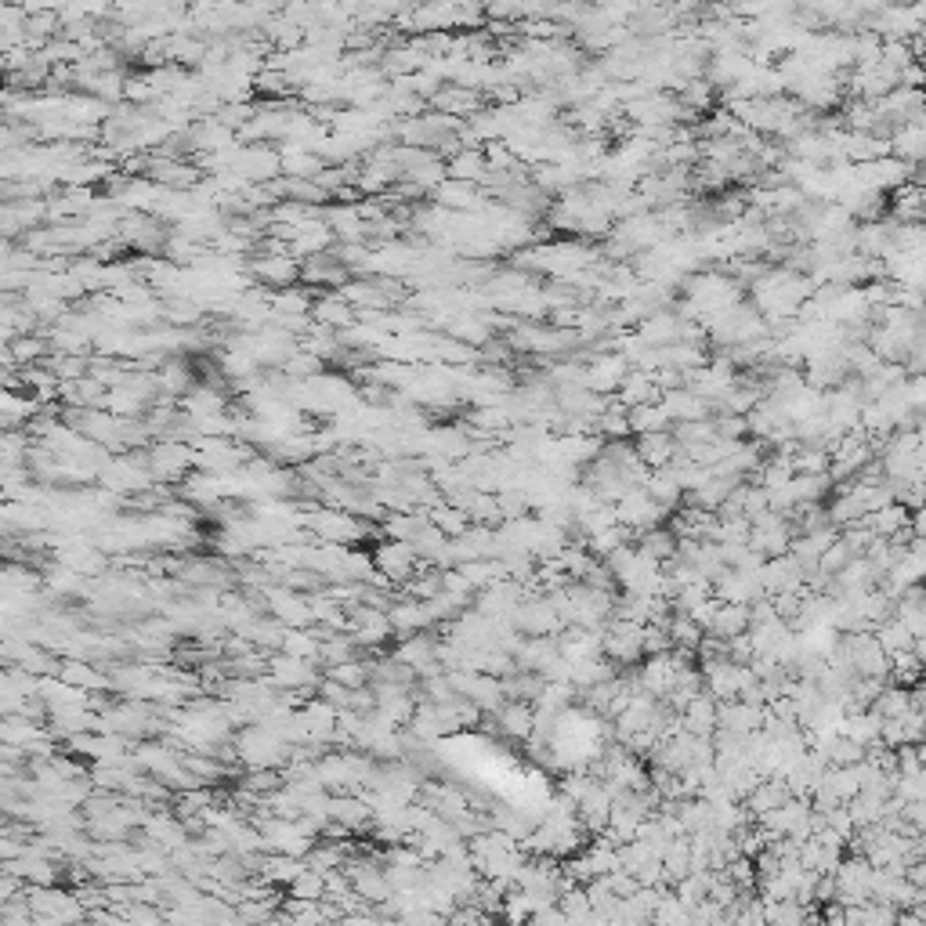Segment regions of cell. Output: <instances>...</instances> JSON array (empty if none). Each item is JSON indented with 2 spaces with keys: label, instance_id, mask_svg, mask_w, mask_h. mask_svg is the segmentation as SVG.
<instances>
[{
  "label": "cell",
  "instance_id": "62",
  "mask_svg": "<svg viewBox=\"0 0 926 926\" xmlns=\"http://www.w3.org/2000/svg\"><path fill=\"white\" fill-rule=\"evenodd\" d=\"M894 926H923V916H919V912H898Z\"/></svg>",
  "mask_w": 926,
  "mask_h": 926
},
{
  "label": "cell",
  "instance_id": "8",
  "mask_svg": "<svg viewBox=\"0 0 926 926\" xmlns=\"http://www.w3.org/2000/svg\"><path fill=\"white\" fill-rule=\"evenodd\" d=\"M753 69L756 66H753V58H749V51H717V55H709L702 80H706L713 91H717V87H724V91H728L731 84L746 80Z\"/></svg>",
  "mask_w": 926,
  "mask_h": 926
},
{
  "label": "cell",
  "instance_id": "24",
  "mask_svg": "<svg viewBox=\"0 0 926 926\" xmlns=\"http://www.w3.org/2000/svg\"><path fill=\"white\" fill-rule=\"evenodd\" d=\"M634 453L648 471H662V467H670V460L677 456V442H673L670 431H662V435H644L634 442Z\"/></svg>",
  "mask_w": 926,
  "mask_h": 926
},
{
  "label": "cell",
  "instance_id": "41",
  "mask_svg": "<svg viewBox=\"0 0 926 926\" xmlns=\"http://www.w3.org/2000/svg\"><path fill=\"white\" fill-rule=\"evenodd\" d=\"M539 908V901L532 898V894H525V890H511L507 898H503L500 905V919L507 926H525L532 919V912Z\"/></svg>",
  "mask_w": 926,
  "mask_h": 926
},
{
  "label": "cell",
  "instance_id": "60",
  "mask_svg": "<svg viewBox=\"0 0 926 926\" xmlns=\"http://www.w3.org/2000/svg\"><path fill=\"white\" fill-rule=\"evenodd\" d=\"M905 879L912 883V887L923 890L926 887V865H923V861H912V865H905Z\"/></svg>",
  "mask_w": 926,
  "mask_h": 926
},
{
  "label": "cell",
  "instance_id": "23",
  "mask_svg": "<svg viewBox=\"0 0 926 926\" xmlns=\"http://www.w3.org/2000/svg\"><path fill=\"white\" fill-rule=\"evenodd\" d=\"M388 623H391V634L398 637H409V634H424V630H431V619H427L424 612V601H395V605L388 608Z\"/></svg>",
  "mask_w": 926,
  "mask_h": 926
},
{
  "label": "cell",
  "instance_id": "45",
  "mask_svg": "<svg viewBox=\"0 0 926 926\" xmlns=\"http://www.w3.org/2000/svg\"><path fill=\"white\" fill-rule=\"evenodd\" d=\"M326 681L344 684L348 691L369 688V662L366 659H351V662H341V666H330V670H326Z\"/></svg>",
  "mask_w": 926,
  "mask_h": 926
},
{
  "label": "cell",
  "instance_id": "36",
  "mask_svg": "<svg viewBox=\"0 0 926 926\" xmlns=\"http://www.w3.org/2000/svg\"><path fill=\"white\" fill-rule=\"evenodd\" d=\"M662 876H666V887H673V883H681L684 876H691L688 836H677V840H670V847H666V854H662Z\"/></svg>",
  "mask_w": 926,
  "mask_h": 926
},
{
  "label": "cell",
  "instance_id": "33",
  "mask_svg": "<svg viewBox=\"0 0 926 926\" xmlns=\"http://www.w3.org/2000/svg\"><path fill=\"white\" fill-rule=\"evenodd\" d=\"M749 630V605H720L713 615V626H709V637H720V641H731V637H742Z\"/></svg>",
  "mask_w": 926,
  "mask_h": 926
},
{
  "label": "cell",
  "instance_id": "11",
  "mask_svg": "<svg viewBox=\"0 0 926 926\" xmlns=\"http://www.w3.org/2000/svg\"><path fill=\"white\" fill-rule=\"evenodd\" d=\"M348 279H351V272L341 265V261H337V257L330 254V250L301 265V286H308V290L337 293L344 283H348Z\"/></svg>",
  "mask_w": 926,
  "mask_h": 926
},
{
  "label": "cell",
  "instance_id": "9",
  "mask_svg": "<svg viewBox=\"0 0 926 926\" xmlns=\"http://www.w3.org/2000/svg\"><path fill=\"white\" fill-rule=\"evenodd\" d=\"M630 373V366H626V359L619 355V351H608V355H594V359L586 362V391H594V395H615V388L623 384V377Z\"/></svg>",
  "mask_w": 926,
  "mask_h": 926
},
{
  "label": "cell",
  "instance_id": "48",
  "mask_svg": "<svg viewBox=\"0 0 926 926\" xmlns=\"http://www.w3.org/2000/svg\"><path fill=\"white\" fill-rule=\"evenodd\" d=\"M822 756L829 760V767H854V764L865 760V749H861L858 742H851V738L836 735L829 746L822 749Z\"/></svg>",
  "mask_w": 926,
  "mask_h": 926
},
{
  "label": "cell",
  "instance_id": "22",
  "mask_svg": "<svg viewBox=\"0 0 926 926\" xmlns=\"http://www.w3.org/2000/svg\"><path fill=\"white\" fill-rule=\"evenodd\" d=\"M681 728L688 731V735H695V738H709L713 731H717V702L709 699L706 691H702V695H695V699L684 706Z\"/></svg>",
  "mask_w": 926,
  "mask_h": 926
},
{
  "label": "cell",
  "instance_id": "57",
  "mask_svg": "<svg viewBox=\"0 0 926 926\" xmlns=\"http://www.w3.org/2000/svg\"><path fill=\"white\" fill-rule=\"evenodd\" d=\"M525 926H568V919H565V912H561L558 905H543V908H536V912H532V919Z\"/></svg>",
  "mask_w": 926,
  "mask_h": 926
},
{
  "label": "cell",
  "instance_id": "20",
  "mask_svg": "<svg viewBox=\"0 0 926 926\" xmlns=\"http://www.w3.org/2000/svg\"><path fill=\"white\" fill-rule=\"evenodd\" d=\"M785 800H789V789H785L782 778H760V785L742 800V811H746L749 822H760L764 814L778 811Z\"/></svg>",
  "mask_w": 926,
  "mask_h": 926
},
{
  "label": "cell",
  "instance_id": "42",
  "mask_svg": "<svg viewBox=\"0 0 926 926\" xmlns=\"http://www.w3.org/2000/svg\"><path fill=\"white\" fill-rule=\"evenodd\" d=\"M279 652L301 662H319V637H315V630H286Z\"/></svg>",
  "mask_w": 926,
  "mask_h": 926
},
{
  "label": "cell",
  "instance_id": "10",
  "mask_svg": "<svg viewBox=\"0 0 926 926\" xmlns=\"http://www.w3.org/2000/svg\"><path fill=\"white\" fill-rule=\"evenodd\" d=\"M485 109V95L482 91H467V87L445 84L431 102H427V113H442L453 116V120H471L474 113Z\"/></svg>",
  "mask_w": 926,
  "mask_h": 926
},
{
  "label": "cell",
  "instance_id": "28",
  "mask_svg": "<svg viewBox=\"0 0 926 926\" xmlns=\"http://www.w3.org/2000/svg\"><path fill=\"white\" fill-rule=\"evenodd\" d=\"M445 178L467 181V185H482V181L489 178V167H485V152L482 149H460L453 160L445 163Z\"/></svg>",
  "mask_w": 926,
  "mask_h": 926
},
{
  "label": "cell",
  "instance_id": "37",
  "mask_svg": "<svg viewBox=\"0 0 926 926\" xmlns=\"http://www.w3.org/2000/svg\"><path fill=\"white\" fill-rule=\"evenodd\" d=\"M62 684L91 695V691H102L109 684V677L102 670H95V666H87V662H62Z\"/></svg>",
  "mask_w": 926,
  "mask_h": 926
},
{
  "label": "cell",
  "instance_id": "58",
  "mask_svg": "<svg viewBox=\"0 0 926 926\" xmlns=\"http://www.w3.org/2000/svg\"><path fill=\"white\" fill-rule=\"evenodd\" d=\"M482 19H485L482 4H463V8H456V26H463V29L482 26Z\"/></svg>",
  "mask_w": 926,
  "mask_h": 926
},
{
  "label": "cell",
  "instance_id": "3",
  "mask_svg": "<svg viewBox=\"0 0 926 926\" xmlns=\"http://www.w3.org/2000/svg\"><path fill=\"white\" fill-rule=\"evenodd\" d=\"M612 511H615V525H623V529H630L634 536L659 529V525H666V518H670V514L662 511V507H655L652 496H648L644 489H630V492L623 496V500L615 503Z\"/></svg>",
  "mask_w": 926,
  "mask_h": 926
},
{
  "label": "cell",
  "instance_id": "56",
  "mask_svg": "<svg viewBox=\"0 0 926 926\" xmlns=\"http://www.w3.org/2000/svg\"><path fill=\"white\" fill-rule=\"evenodd\" d=\"M608 883V890H612L615 898H630V894H637V879L634 872H612V876H601Z\"/></svg>",
  "mask_w": 926,
  "mask_h": 926
},
{
  "label": "cell",
  "instance_id": "53",
  "mask_svg": "<svg viewBox=\"0 0 926 926\" xmlns=\"http://www.w3.org/2000/svg\"><path fill=\"white\" fill-rule=\"evenodd\" d=\"M724 652H728V662L731 666H749L753 662V644H749V637H731V641H724Z\"/></svg>",
  "mask_w": 926,
  "mask_h": 926
},
{
  "label": "cell",
  "instance_id": "2",
  "mask_svg": "<svg viewBox=\"0 0 926 926\" xmlns=\"http://www.w3.org/2000/svg\"><path fill=\"white\" fill-rule=\"evenodd\" d=\"M246 275L261 290L279 293L301 283V261H293L290 254H254L246 261Z\"/></svg>",
  "mask_w": 926,
  "mask_h": 926
},
{
  "label": "cell",
  "instance_id": "21",
  "mask_svg": "<svg viewBox=\"0 0 926 926\" xmlns=\"http://www.w3.org/2000/svg\"><path fill=\"white\" fill-rule=\"evenodd\" d=\"M926 152V127L923 123H898L890 134V156L908 167H919Z\"/></svg>",
  "mask_w": 926,
  "mask_h": 926
},
{
  "label": "cell",
  "instance_id": "1",
  "mask_svg": "<svg viewBox=\"0 0 926 926\" xmlns=\"http://www.w3.org/2000/svg\"><path fill=\"white\" fill-rule=\"evenodd\" d=\"M145 467L156 485H181L192 471V449L185 442H152L145 449Z\"/></svg>",
  "mask_w": 926,
  "mask_h": 926
},
{
  "label": "cell",
  "instance_id": "35",
  "mask_svg": "<svg viewBox=\"0 0 926 926\" xmlns=\"http://www.w3.org/2000/svg\"><path fill=\"white\" fill-rule=\"evenodd\" d=\"M626 424H630V435L644 438V435H662L670 431V420L659 409V402H648V406H634L626 413Z\"/></svg>",
  "mask_w": 926,
  "mask_h": 926
},
{
  "label": "cell",
  "instance_id": "34",
  "mask_svg": "<svg viewBox=\"0 0 926 926\" xmlns=\"http://www.w3.org/2000/svg\"><path fill=\"white\" fill-rule=\"evenodd\" d=\"M634 547L641 550L644 558H652V561H659V565H666V561L677 554V536H673L666 525H659V529H652V532H641V536L634 539Z\"/></svg>",
  "mask_w": 926,
  "mask_h": 926
},
{
  "label": "cell",
  "instance_id": "25",
  "mask_svg": "<svg viewBox=\"0 0 926 926\" xmlns=\"http://www.w3.org/2000/svg\"><path fill=\"white\" fill-rule=\"evenodd\" d=\"M279 163H283V178L315 181L322 171H326V163H322L315 152L301 149V145H279Z\"/></svg>",
  "mask_w": 926,
  "mask_h": 926
},
{
  "label": "cell",
  "instance_id": "30",
  "mask_svg": "<svg viewBox=\"0 0 926 926\" xmlns=\"http://www.w3.org/2000/svg\"><path fill=\"white\" fill-rule=\"evenodd\" d=\"M619 677V666L615 662H608L605 655L601 659H586V662H576L572 666V673H568V684L576 691H586V688H597V684H608Z\"/></svg>",
  "mask_w": 926,
  "mask_h": 926
},
{
  "label": "cell",
  "instance_id": "50",
  "mask_svg": "<svg viewBox=\"0 0 926 926\" xmlns=\"http://www.w3.org/2000/svg\"><path fill=\"white\" fill-rule=\"evenodd\" d=\"M496 503H500V518L503 521H521L529 518L532 507H529V496L521 489H500L496 492Z\"/></svg>",
  "mask_w": 926,
  "mask_h": 926
},
{
  "label": "cell",
  "instance_id": "32",
  "mask_svg": "<svg viewBox=\"0 0 926 926\" xmlns=\"http://www.w3.org/2000/svg\"><path fill=\"white\" fill-rule=\"evenodd\" d=\"M48 341H44V333H15L11 337V362H15V369H29V366H40V362H48Z\"/></svg>",
  "mask_w": 926,
  "mask_h": 926
},
{
  "label": "cell",
  "instance_id": "40",
  "mask_svg": "<svg viewBox=\"0 0 926 926\" xmlns=\"http://www.w3.org/2000/svg\"><path fill=\"white\" fill-rule=\"evenodd\" d=\"M713 876L717 872H691V876H684L681 883H673V894H677V901H681L684 908L699 905V901L709 898V887H713Z\"/></svg>",
  "mask_w": 926,
  "mask_h": 926
},
{
  "label": "cell",
  "instance_id": "47",
  "mask_svg": "<svg viewBox=\"0 0 926 926\" xmlns=\"http://www.w3.org/2000/svg\"><path fill=\"white\" fill-rule=\"evenodd\" d=\"M666 634H670L673 648H688V652H695V648H699V641H702V630L691 623L684 612H673L670 615V623H666Z\"/></svg>",
  "mask_w": 926,
  "mask_h": 926
},
{
  "label": "cell",
  "instance_id": "51",
  "mask_svg": "<svg viewBox=\"0 0 926 926\" xmlns=\"http://www.w3.org/2000/svg\"><path fill=\"white\" fill-rule=\"evenodd\" d=\"M851 561H854L851 547H847L843 539H836V543H832V547L825 550L822 558H818V572L832 579V576H840V572H843V568H847V565H851Z\"/></svg>",
  "mask_w": 926,
  "mask_h": 926
},
{
  "label": "cell",
  "instance_id": "43",
  "mask_svg": "<svg viewBox=\"0 0 926 926\" xmlns=\"http://www.w3.org/2000/svg\"><path fill=\"white\" fill-rule=\"evenodd\" d=\"M767 926H807L811 908L796 905V901H764Z\"/></svg>",
  "mask_w": 926,
  "mask_h": 926
},
{
  "label": "cell",
  "instance_id": "13",
  "mask_svg": "<svg viewBox=\"0 0 926 926\" xmlns=\"http://www.w3.org/2000/svg\"><path fill=\"white\" fill-rule=\"evenodd\" d=\"M152 380H156V391H160L163 398H174V402H181V398L189 395L192 388L199 384L196 369H192L189 359H181V355H171V359H163V366L152 373Z\"/></svg>",
  "mask_w": 926,
  "mask_h": 926
},
{
  "label": "cell",
  "instance_id": "19",
  "mask_svg": "<svg viewBox=\"0 0 926 926\" xmlns=\"http://www.w3.org/2000/svg\"><path fill=\"white\" fill-rule=\"evenodd\" d=\"M308 319H312L315 326H326V330H333V333H344L348 326H355V308H351L348 301H341V293H319Z\"/></svg>",
  "mask_w": 926,
  "mask_h": 926
},
{
  "label": "cell",
  "instance_id": "31",
  "mask_svg": "<svg viewBox=\"0 0 926 926\" xmlns=\"http://www.w3.org/2000/svg\"><path fill=\"white\" fill-rule=\"evenodd\" d=\"M648 496H652V503L655 507H662L666 514H673L677 507L684 503V492H681V485L673 482V474L670 471H652L648 478H644V485H641Z\"/></svg>",
  "mask_w": 926,
  "mask_h": 926
},
{
  "label": "cell",
  "instance_id": "63",
  "mask_svg": "<svg viewBox=\"0 0 926 926\" xmlns=\"http://www.w3.org/2000/svg\"><path fill=\"white\" fill-rule=\"evenodd\" d=\"M0 105H4V91H0Z\"/></svg>",
  "mask_w": 926,
  "mask_h": 926
},
{
  "label": "cell",
  "instance_id": "39",
  "mask_svg": "<svg viewBox=\"0 0 926 926\" xmlns=\"http://www.w3.org/2000/svg\"><path fill=\"white\" fill-rule=\"evenodd\" d=\"M286 380H293V384H301V380H315L326 373V366H322L319 359H315L312 351H304L301 344H297V351H293L290 359L283 362V369H279Z\"/></svg>",
  "mask_w": 926,
  "mask_h": 926
},
{
  "label": "cell",
  "instance_id": "59",
  "mask_svg": "<svg viewBox=\"0 0 926 926\" xmlns=\"http://www.w3.org/2000/svg\"><path fill=\"white\" fill-rule=\"evenodd\" d=\"M832 898H836V879L832 876L814 879V901H818V905H829Z\"/></svg>",
  "mask_w": 926,
  "mask_h": 926
},
{
  "label": "cell",
  "instance_id": "27",
  "mask_svg": "<svg viewBox=\"0 0 926 926\" xmlns=\"http://www.w3.org/2000/svg\"><path fill=\"white\" fill-rule=\"evenodd\" d=\"M879 724H883V717H879L876 709H858V713H847V717H843L840 735L858 742L861 749H869L879 742Z\"/></svg>",
  "mask_w": 926,
  "mask_h": 926
},
{
  "label": "cell",
  "instance_id": "5",
  "mask_svg": "<svg viewBox=\"0 0 926 926\" xmlns=\"http://www.w3.org/2000/svg\"><path fill=\"white\" fill-rule=\"evenodd\" d=\"M916 174H919V167H908V163L894 160V156H883V160H872V163L854 167V181H858L861 189L883 192V196L894 192V189H901V185H908Z\"/></svg>",
  "mask_w": 926,
  "mask_h": 926
},
{
  "label": "cell",
  "instance_id": "26",
  "mask_svg": "<svg viewBox=\"0 0 926 926\" xmlns=\"http://www.w3.org/2000/svg\"><path fill=\"white\" fill-rule=\"evenodd\" d=\"M615 398L623 402L626 409L634 406H648V402H659V388H655L652 373H641V369H630L623 377V384L615 388Z\"/></svg>",
  "mask_w": 926,
  "mask_h": 926
},
{
  "label": "cell",
  "instance_id": "46",
  "mask_svg": "<svg viewBox=\"0 0 926 926\" xmlns=\"http://www.w3.org/2000/svg\"><path fill=\"white\" fill-rule=\"evenodd\" d=\"M677 822H681L684 836L713 829V825H709V804L699 800V796H695V800H681V804H677Z\"/></svg>",
  "mask_w": 926,
  "mask_h": 926
},
{
  "label": "cell",
  "instance_id": "7",
  "mask_svg": "<svg viewBox=\"0 0 926 926\" xmlns=\"http://www.w3.org/2000/svg\"><path fill=\"white\" fill-rule=\"evenodd\" d=\"M511 623L521 637H558L561 630H565L547 597H529V601H521L511 612Z\"/></svg>",
  "mask_w": 926,
  "mask_h": 926
},
{
  "label": "cell",
  "instance_id": "12",
  "mask_svg": "<svg viewBox=\"0 0 926 926\" xmlns=\"http://www.w3.org/2000/svg\"><path fill=\"white\" fill-rule=\"evenodd\" d=\"M333 232L326 225H322V218H312V221H304V225H297L293 228V236H290V243H286V250H290V257L293 261H312V257H319V254H326V250H333Z\"/></svg>",
  "mask_w": 926,
  "mask_h": 926
},
{
  "label": "cell",
  "instance_id": "15",
  "mask_svg": "<svg viewBox=\"0 0 926 926\" xmlns=\"http://www.w3.org/2000/svg\"><path fill=\"white\" fill-rule=\"evenodd\" d=\"M659 409L666 413L670 427L673 424H695V420H709V416H713L709 402H702L699 395H691L688 388L666 391V395L659 398Z\"/></svg>",
  "mask_w": 926,
  "mask_h": 926
},
{
  "label": "cell",
  "instance_id": "44",
  "mask_svg": "<svg viewBox=\"0 0 926 926\" xmlns=\"http://www.w3.org/2000/svg\"><path fill=\"white\" fill-rule=\"evenodd\" d=\"M869 709H876L883 720H898L905 717V713H912V699H908V688H894V684H887V688L879 691V699L872 702Z\"/></svg>",
  "mask_w": 926,
  "mask_h": 926
},
{
  "label": "cell",
  "instance_id": "61",
  "mask_svg": "<svg viewBox=\"0 0 926 926\" xmlns=\"http://www.w3.org/2000/svg\"><path fill=\"white\" fill-rule=\"evenodd\" d=\"M4 369H15V362H11V333L0 330V373Z\"/></svg>",
  "mask_w": 926,
  "mask_h": 926
},
{
  "label": "cell",
  "instance_id": "55",
  "mask_svg": "<svg viewBox=\"0 0 926 926\" xmlns=\"http://www.w3.org/2000/svg\"><path fill=\"white\" fill-rule=\"evenodd\" d=\"M764 511H771V507H767V492H764V489H756V485H746V503H742V518L753 521L756 514H764Z\"/></svg>",
  "mask_w": 926,
  "mask_h": 926
},
{
  "label": "cell",
  "instance_id": "17",
  "mask_svg": "<svg viewBox=\"0 0 926 926\" xmlns=\"http://www.w3.org/2000/svg\"><path fill=\"white\" fill-rule=\"evenodd\" d=\"M492 720H496V731H500L503 738H511V742H529L532 724H536V709H532V702H503V706L492 713Z\"/></svg>",
  "mask_w": 926,
  "mask_h": 926
},
{
  "label": "cell",
  "instance_id": "38",
  "mask_svg": "<svg viewBox=\"0 0 926 926\" xmlns=\"http://www.w3.org/2000/svg\"><path fill=\"white\" fill-rule=\"evenodd\" d=\"M424 514H427V521H431V525H435V529L442 532L445 539H460L463 532L471 529V521H467V514L456 511V507H449L445 500L435 503V507H431V511H424Z\"/></svg>",
  "mask_w": 926,
  "mask_h": 926
},
{
  "label": "cell",
  "instance_id": "52",
  "mask_svg": "<svg viewBox=\"0 0 926 926\" xmlns=\"http://www.w3.org/2000/svg\"><path fill=\"white\" fill-rule=\"evenodd\" d=\"M713 427H717V438L724 442H746V416H713Z\"/></svg>",
  "mask_w": 926,
  "mask_h": 926
},
{
  "label": "cell",
  "instance_id": "16",
  "mask_svg": "<svg viewBox=\"0 0 926 926\" xmlns=\"http://www.w3.org/2000/svg\"><path fill=\"white\" fill-rule=\"evenodd\" d=\"M677 326H681V319L673 315V308H659L637 322L634 337L644 348H670V344H677Z\"/></svg>",
  "mask_w": 926,
  "mask_h": 926
},
{
  "label": "cell",
  "instance_id": "6",
  "mask_svg": "<svg viewBox=\"0 0 926 926\" xmlns=\"http://www.w3.org/2000/svg\"><path fill=\"white\" fill-rule=\"evenodd\" d=\"M369 558H373V568H377L380 576L388 579L391 586H395V583H409V579H413L416 572L424 568V561L416 558L413 547H409V543H398V539H384V543H380V547L373 550Z\"/></svg>",
  "mask_w": 926,
  "mask_h": 926
},
{
  "label": "cell",
  "instance_id": "14",
  "mask_svg": "<svg viewBox=\"0 0 926 926\" xmlns=\"http://www.w3.org/2000/svg\"><path fill=\"white\" fill-rule=\"evenodd\" d=\"M749 543L746 547L749 550H756L760 558L764 561H771V558H782V554H789V543H793V525L785 518H775L771 525H749Z\"/></svg>",
  "mask_w": 926,
  "mask_h": 926
},
{
  "label": "cell",
  "instance_id": "29",
  "mask_svg": "<svg viewBox=\"0 0 926 926\" xmlns=\"http://www.w3.org/2000/svg\"><path fill=\"white\" fill-rule=\"evenodd\" d=\"M315 293L308 286H290V290L272 293V319H301V315H312Z\"/></svg>",
  "mask_w": 926,
  "mask_h": 926
},
{
  "label": "cell",
  "instance_id": "18",
  "mask_svg": "<svg viewBox=\"0 0 926 926\" xmlns=\"http://www.w3.org/2000/svg\"><path fill=\"white\" fill-rule=\"evenodd\" d=\"M764 728V709H753L746 702H717V731H731V735H753Z\"/></svg>",
  "mask_w": 926,
  "mask_h": 926
},
{
  "label": "cell",
  "instance_id": "4",
  "mask_svg": "<svg viewBox=\"0 0 926 926\" xmlns=\"http://www.w3.org/2000/svg\"><path fill=\"white\" fill-rule=\"evenodd\" d=\"M840 648L851 659L854 677H876V681H887L890 673V659L887 652L879 648V641L872 634H840Z\"/></svg>",
  "mask_w": 926,
  "mask_h": 926
},
{
  "label": "cell",
  "instance_id": "49",
  "mask_svg": "<svg viewBox=\"0 0 926 926\" xmlns=\"http://www.w3.org/2000/svg\"><path fill=\"white\" fill-rule=\"evenodd\" d=\"M829 471V453L822 445H800L793 453V474H825Z\"/></svg>",
  "mask_w": 926,
  "mask_h": 926
},
{
  "label": "cell",
  "instance_id": "54",
  "mask_svg": "<svg viewBox=\"0 0 926 926\" xmlns=\"http://www.w3.org/2000/svg\"><path fill=\"white\" fill-rule=\"evenodd\" d=\"M717 608H720V601H717V597H706L702 605H695V608H691V612H688V619H691V623H695V626H699L702 634H709V626H713V615H717Z\"/></svg>",
  "mask_w": 926,
  "mask_h": 926
}]
</instances>
